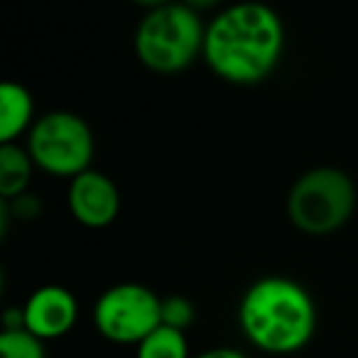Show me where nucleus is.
Here are the masks:
<instances>
[{
	"instance_id": "f257e3e1",
	"label": "nucleus",
	"mask_w": 358,
	"mask_h": 358,
	"mask_svg": "<svg viewBox=\"0 0 358 358\" xmlns=\"http://www.w3.org/2000/svg\"><path fill=\"white\" fill-rule=\"evenodd\" d=\"M282 50L285 27L278 13L260 3H238L206 25L201 57L219 79L253 86L278 69Z\"/></svg>"
},
{
	"instance_id": "f03ea898",
	"label": "nucleus",
	"mask_w": 358,
	"mask_h": 358,
	"mask_svg": "<svg viewBox=\"0 0 358 358\" xmlns=\"http://www.w3.org/2000/svg\"><path fill=\"white\" fill-rule=\"evenodd\" d=\"M238 327L255 348L275 358L302 351L317 331V304L299 282L268 275L243 292Z\"/></svg>"
},
{
	"instance_id": "7ed1b4c3",
	"label": "nucleus",
	"mask_w": 358,
	"mask_h": 358,
	"mask_svg": "<svg viewBox=\"0 0 358 358\" xmlns=\"http://www.w3.org/2000/svg\"><path fill=\"white\" fill-rule=\"evenodd\" d=\"M206 25L194 6L155 3L135 30V55L140 64L157 74H177L204 55Z\"/></svg>"
},
{
	"instance_id": "20e7f679",
	"label": "nucleus",
	"mask_w": 358,
	"mask_h": 358,
	"mask_svg": "<svg viewBox=\"0 0 358 358\" xmlns=\"http://www.w3.org/2000/svg\"><path fill=\"white\" fill-rule=\"evenodd\" d=\"M356 209V185L336 167L304 172L287 194V216L307 236H329L338 231Z\"/></svg>"
},
{
	"instance_id": "39448f33",
	"label": "nucleus",
	"mask_w": 358,
	"mask_h": 358,
	"mask_svg": "<svg viewBox=\"0 0 358 358\" xmlns=\"http://www.w3.org/2000/svg\"><path fill=\"white\" fill-rule=\"evenodd\" d=\"M25 150L42 172L74 179L91 169L96 143L89 123L81 115L71 110H50L35 120L27 133Z\"/></svg>"
},
{
	"instance_id": "423d86ee",
	"label": "nucleus",
	"mask_w": 358,
	"mask_h": 358,
	"mask_svg": "<svg viewBox=\"0 0 358 358\" xmlns=\"http://www.w3.org/2000/svg\"><path fill=\"white\" fill-rule=\"evenodd\" d=\"M94 324L106 341L138 346L162 324V297L138 282L113 285L96 299Z\"/></svg>"
},
{
	"instance_id": "0eeeda50",
	"label": "nucleus",
	"mask_w": 358,
	"mask_h": 358,
	"mask_svg": "<svg viewBox=\"0 0 358 358\" xmlns=\"http://www.w3.org/2000/svg\"><path fill=\"white\" fill-rule=\"evenodd\" d=\"M66 204L74 221L86 229H106L120 214V192L108 174L99 169H86L69 179Z\"/></svg>"
},
{
	"instance_id": "6e6552de",
	"label": "nucleus",
	"mask_w": 358,
	"mask_h": 358,
	"mask_svg": "<svg viewBox=\"0 0 358 358\" xmlns=\"http://www.w3.org/2000/svg\"><path fill=\"white\" fill-rule=\"evenodd\" d=\"M79 319V302L62 285L37 287L22 304V329L40 341L62 338L74 329Z\"/></svg>"
},
{
	"instance_id": "1a4fd4ad",
	"label": "nucleus",
	"mask_w": 358,
	"mask_h": 358,
	"mask_svg": "<svg viewBox=\"0 0 358 358\" xmlns=\"http://www.w3.org/2000/svg\"><path fill=\"white\" fill-rule=\"evenodd\" d=\"M35 125V99L22 84L0 86V145H13Z\"/></svg>"
},
{
	"instance_id": "9d476101",
	"label": "nucleus",
	"mask_w": 358,
	"mask_h": 358,
	"mask_svg": "<svg viewBox=\"0 0 358 358\" xmlns=\"http://www.w3.org/2000/svg\"><path fill=\"white\" fill-rule=\"evenodd\" d=\"M32 169H35V162L25 148H20L17 143L0 145V196L3 201H15L25 196Z\"/></svg>"
},
{
	"instance_id": "9b49d317",
	"label": "nucleus",
	"mask_w": 358,
	"mask_h": 358,
	"mask_svg": "<svg viewBox=\"0 0 358 358\" xmlns=\"http://www.w3.org/2000/svg\"><path fill=\"white\" fill-rule=\"evenodd\" d=\"M135 358H189V343L185 331L159 324L148 338L138 343Z\"/></svg>"
},
{
	"instance_id": "f8f14e48",
	"label": "nucleus",
	"mask_w": 358,
	"mask_h": 358,
	"mask_svg": "<svg viewBox=\"0 0 358 358\" xmlns=\"http://www.w3.org/2000/svg\"><path fill=\"white\" fill-rule=\"evenodd\" d=\"M0 358H47L45 341L32 336L27 329H3Z\"/></svg>"
},
{
	"instance_id": "ddd939ff",
	"label": "nucleus",
	"mask_w": 358,
	"mask_h": 358,
	"mask_svg": "<svg viewBox=\"0 0 358 358\" xmlns=\"http://www.w3.org/2000/svg\"><path fill=\"white\" fill-rule=\"evenodd\" d=\"M196 309L182 294H172V297L162 299V324L169 329H177V331H187V329L194 324Z\"/></svg>"
},
{
	"instance_id": "4468645a",
	"label": "nucleus",
	"mask_w": 358,
	"mask_h": 358,
	"mask_svg": "<svg viewBox=\"0 0 358 358\" xmlns=\"http://www.w3.org/2000/svg\"><path fill=\"white\" fill-rule=\"evenodd\" d=\"M196 358H248L243 351H238V348H231V346H216V348H206V351H201Z\"/></svg>"
},
{
	"instance_id": "2eb2a0df",
	"label": "nucleus",
	"mask_w": 358,
	"mask_h": 358,
	"mask_svg": "<svg viewBox=\"0 0 358 358\" xmlns=\"http://www.w3.org/2000/svg\"><path fill=\"white\" fill-rule=\"evenodd\" d=\"M282 358H289V356H282Z\"/></svg>"
}]
</instances>
